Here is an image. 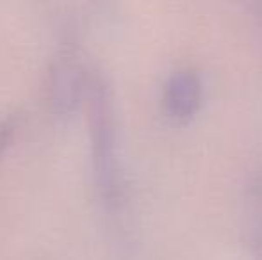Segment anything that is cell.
<instances>
[{
  "instance_id": "obj_3",
  "label": "cell",
  "mask_w": 262,
  "mask_h": 260,
  "mask_svg": "<svg viewBox=\"0 0 262 260\" xmlns=\"http://www.w3.org/2000/svg\"><path fill=\"white\" fill-rule=\"evenodd\" d=\"M79 89H80V80L75 75L72 66H59L54 73V84H52L54 104L61 111H70L72 105L77 102Z\"/></svg>"
},
{
  "instance_id": "obj_2",
  "label": "cell",
  "mask_w": 262,
  "mask_h": 260,
  "mask_svg": "<svg viewBox=\"0 0 262 260\" xmlns=\"http://www.w3.org/2000/svg\"><path fill=\"white\" fill-rule=\"evenodd\" d=\"M202 107V80L193 69H179L164 87V109L179 125L189 123Z\"/></svg>"
},
{
  "instance_id": "obj_1",
  "label": "cell",
  "mask_w": 262,
  "mask_h": 260,
  "mask_svg": "<svg viewBox=\"0 0 262 260\" xmlns=\"http://www.w3.org/2000/svg\"><path fill=\"white\" fill-rule=\"evenodd\" d=\"M91 100V134H93V168L98 193L105 208L118 214L123 205L120 162L116 153L113 105L105 84L93 80L90 84Z\"/></svg>"
}]
</instances>
